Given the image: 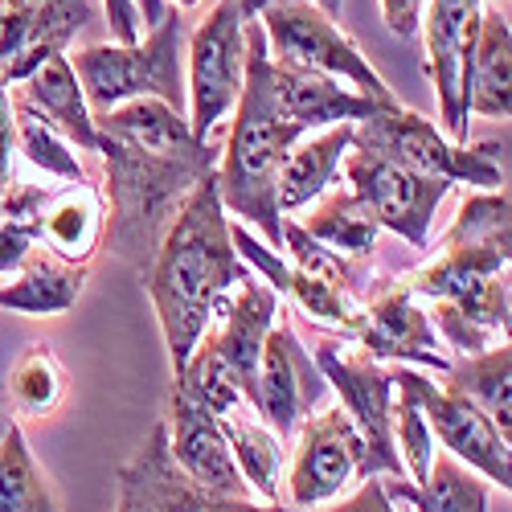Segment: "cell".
Returning <instances> with one entry per match:
<instances>
[{
    "instance_id": "52a82bcc",
    "label": "cell",
    "mask_w": 512,
    "mask_h": 512,
    "mask_svg": "<svg viewBox=\"0 0 512 512\" xmlns=\"http://www.w3.org/2000/svg\"><path fill=\"white\" fill-rule=\"evenodd\" d=\"M259 25L267 33V46H275V62L328 74L336 82H349L357 95L381 107H398V95L373 70L357 41L328 13H320L312 0H275L259 13Z\"/></svg>"
},
{
    "instance_id": "d4e9b609",
    "label": "cell",
    "mask_w": 512,
    "mask_h": 512,
    "mask_svg": "<svg viewBox=\"0 0 512 512\" xmlns=\"http://www.w3.org/2000/svg\"><path fill=\"white\" fill-rule=\"evenodd\" d=\"M381 488L390 500H406L410 512H492L488 480L447 451L431 459V472L422 484H410L406 476H386Z\"/></svg>"
},
{
    "instance_id": "7bdbcfd3",
    "label": "cell",
    "mask_w": 512,
    "mask_h": 512,
    "mask_svg": "<svg viewBox=\"0 0 512 512\" xmlns=\"http://www.w3.org/2000/svg\"><path fill=\"white\" fill-rule=\"evenodd\" d=\"M238 5L246 9V17H259V13L267 9V5H275V0H238ZM312 5H316L320 13H328V17L336 21V17H340V5H345V0H312Z\"/></svg>"
},
{
    "instance_id": "8992f818",
    "label": "cell",
    "mask_w": 512,
    "mask_h": 512,
    "mask_svg": "<svg viewBox=\"0 0 512 512\" xmlns=\"http://www.w3.org/2000/svg\"><path fill=\"white\" fill-rule=\"evenodd\" d=\"M353 148L386 156L418 177L447 181V185H476L480 193L508 189V140H467L451 144L439 127L410 111L406 103L381 107L377 115L353 123Z\"/></svg>"
},
{
    "instance_id": "9c48e42d",
    "label": "cell",
    "mask_w": 512,
    "mask_h": 512,
    "mask_svg": "<svg viewBox=\"0 0 512 512\" xmlns=\"http://www.w3.org/2000/svg\"><path fill=\"white\" fill-rule=\"evenodd\" d=\"M377 476L365 439L340 406H328L295 426V451L287 472V500L291 508H320Z\"/></svg>"
},
{
    "instance_id": "d6a6232c",
    "label": "cell",
    "mask_w": 512,
    "mask_h": 512,
    "mask_svg": "<svg viewBox=\"0 0 512 512\" xmlns=\"http://www.w3.org/2000/svg\"><path fill=\"white\" fill-rule=\"evenodd\" d=\"M66 390H70L66 365L58 361V353L46 345V340L29 345L25 357L13 365L9 394H13V406H17L21 414H37V418L54 414V410L66 402Z\"/></svg>"
},
{
    "instance_id": "e0dca14e",
    "label": "cell",
    "mask_w": 512,
    "mask_h": 512,
    "mask_svg": "<svg viewBox=\"0 0 512 512\" xmlns=\"http://www.w3.org/2000/svg\"><path fill=\"white\" fill-rule=\"evenodd\" d=\"M353 340L369 357H390L398 365H426V369H451V353L439 340L435 320L422 312L418 295H410L406 283L381 287L361 312V324Z\"/></svg>"
},
{
    "instance_id": "5bb4252c",
    "label": "cell",
    "mask_w": 512,
    "mask_h": 512,
    "mask_svg": "<svg viewBox=\"0 0 512 512\" xmlns=\"http://www.w3.org/2000/svg\"><path fill=\"white\" fill-rule=\"evenodd\" d=\"M480 0H426L422 33H426V78L439 99V123L451 144H467V62L480 33Z\"/></svg>"
},
{
    "instance_id": "6da1fadb",
    "label": "cell",
    "mask_w": 512,
    "mask_h": 512,
    "mask_svg": "<svg viewBox=\"0 0 512 512\" xmlns=\"http://www.w3.org/2000/svg\"><path fill=\"white\" fill-rule=\"evenodd\" d=\"M95 132V152L107 168L111 246L127 267L148 271L160 238L189 193L213 177L222 152L197 140L189 119L156 99H132L107 115H95Z\"/></svg>"
},
{
    "instance_id": "4dcf8cb0",
    "label": "cell",
    "mask_w": 512,
    "mask_h": 512,
    "mask_svg": "<svg viewBox=\"0 0 512 512\" xmlns=\"http://www.w3.org/2000/svg\"><path fill=\"white\" fill-rule=\"evenodd\" d=\"M320 205L312 209V218L304 222L308 238H316L328 250H345L353 259H365L377 242V222L365 213V205L349 193V189H336V193H320Z\"/></svg>"
},
{
    "instance_id": "d590c367",
    "label": "cell",
    "mask_w": 512,
    "mask_h": 512,
    "mask_svg": "<svg viewBox=\"0 0 512 512\" xmlns=\"http://www.w3.org/2000/svg\"><path fill=\"white\" fill-rule=\"evenodd\" d=\"M443 238L447 242H512V234H508V189L467 193Z\"/></svg>"
},
{
    "instance_id": "8fae6325",
    "label": "cell",
    "mask_w": 512,
    "mask_h": 512,
    "mask_svg": "<svg viewBox=\"0 0 512 512\" xmlns=\"http://www.w3.org/2000/svg\"><path fill=\"white\" fill-rule=\"evenodd\" d=\"M340 168H345L349 193L365 205L377 230H394L398 238H406L418 250L426 246L435 213H439L443 197L451 193L447 181L418 177L410 168H402L386 156H373L365 148H353V144H349L345 160H340Z\"/></svg>"
},
{
    "instance_id": "1f68e13d",
    "label": "cell",
    "mask_w": 512,
    "mask_h": 512,
    "mask_svg": "<svg viewBox=\"0 0 512 512\" xmlns=\"http://www.w3.org/2000/svg\"><path fill=\"white\" fill-rule=\"evenodd\" d=\"M54 189L46 185H13L0 197V275L21 271L41 238V213H46Z\"/></svg>"
},
{
    "instance_id": "836d02e7",
    "label": "cell",
    "mask_w": 512,
    "mask_h": 512,
    "mask_svg": "<svg viewBox=\"0 0 512 512\" xmlns=\"http://www.w3.org/2000/svg\"><path fill=\"white\" fill-rule=\"evenodd\" d=\"M173 390L185 394L189 402L205 406L209 414H218V418L230 414V410H238V406H246V398H242V390L234 386L226 361L218 357V349L209 345V336L197 340V349L189 353V361L177 369V386H173Z\"/></svg>"
},
{
    "instance_id": "83f0119b",
    "label": "cell",
    "mask_w": 512,
    "mask_h": 512,
    "mask_svg": "<svg viewBox=\"0 0 512 512\" xmlns=\"http://www.w3.org/2000/svg\"><path fill=\"white\" fill-rule=\"evenodd\" d=\"M226 447L238 463V472L246 480V488H254L267 504H279V484H283V439L271 431L263 418H254V410L238 406L230 414L218 418Z\"/></svg>"
},
{
    "instance_id": "f1b7e54d",
    "label": "cell",
    "mask_w": 512,
    "mask_h": 512,
    "mask_svg": "<svg viewBox=\"0 0 512 512\" xmlns=\"http://www.w3.org/2000/svg\"><path fill=\"white\" fill-rule=\"evenodd\" d=\"M447 386L459 390L467 402H476L492 426L508 439L512 431V349L504 345H488L484 353L459 357L447 369Z\"/></svg>"
},
{
    "instance_id": "4316f807",
    "label": "cell",
    "mask_w": 512,
    "mask_h": 512,
    "mask_svg": "<svg viewBox=\"0 0 512 512\" xmlns=\"http://www.w3.org/2000/svg\"><path fill=\"white\" fill-rule=\"evenodd\" d=\"M87 267H70L54 254H29L13 283H0V308L25 316H62L78 304Z\"/></svg>"
},
{
    "instance_id": "7c38bea8",
    "label": "cell",
    "mask_w": 512,
    "mask_h": 512,
    "mask_svg": "<svg viewBox=\"0 0 512 512\" xmlns=\"http://www.w3.org/2000/svg\"><path fill=\"white\" fill-rule=\"evenodd\" d=\"M312 361H316L320 377L340 394V410L349 414L357 435L365 439L377 476H402V459L394 451V377H390V369H381L377 357H369L365 349H340V345H320Z\"/></svg>"
},
{
    "instance_id": "484cf974",
    "label": "cell",
    "mask_w": 512,
    "mask_h": 512,
    "mask_svg": "<svg viewBox=\"0 0 512 512\" xmlns=\"http://www.w3.org/2000/svg\"><path fill=\"white\" fill-rule=\"evenodd\" d=\"M349 144H353V123L324 127L320 136H304L300 144H295L283 160V173H279V213L304 209L320 193H328Z\"/></svg>"
},
{
    "instance_id": "603a6c76",
    "label": "cell",
    "mask_w": 512,
    "mask_h": 512,
    "mask_svg": "<svg viewBox=\"0 0 512 512\" xmlns=\"http://www.w3.org/2000/svg\"><path fill=\"white\" fill-rule=\"evenodd\" d=\"M103 230H107L103 193L91 181L70 185L66 193H54L46 213H41V238H46L54 259L70 267H87L95 259Z\"/></svg>"
},
{
    "instance_id": "30bf717a",
    "label": "cell",
    "mask_w": 512,
    "mask_h": 512,
    "mask_svg": "<svg viewBox=\"0 0 512 512\" xmlns=\"http://www.w3.org/2000/svg\"><path fill=\"white\" fill-rule=\"evenodd\" d=\"M390 377H394V390L414 398V406L422 410L431 435L447 447V455H455L463 467H472V472H480L484 480H492L508 492V484H512L508 439L496 431L492 418L476 402H467L447 381H431L406 365L390 369Z\"/></svg>"
},
{
    "instance_id": "7a4b0ae2",
    "label": "cell",
    "mask_w": 512,
    "mask_h": 512,
    "mask_svg": "<svg viewBox=\"0 0 512 512\" xmlns=\"http://www.w3.org/2000/svg\"><path fill=\"white\" fill-rule=\"evenodd\" d=\"M246 275L250 271L230 242V213L222 209L213 177H205L181 205L144 271L173 369L189 361L197 340L222 316L226 291H234Z\"/></svg>"
},
{
    "instance_id": "277c9868",
    "label": "cell",
    "mask_w": 512,
    "mask_h": 512,
    "mask_svg": "<svg viewBox=\"0 0 512 512\" xmlns=\"http://www.w3.org/2000/svg\"><path fill=\"white\" fill-rule=\"evenodd\" d=\"M410 295L435 300L443 345L472 357L492 332H508V242H447L426 267L402 279Z\"/></svg>"
},
{
    "instance_id": "d6986e66",
    "label": "cell",
    "mask_w": 512,
    "mask_h": 512,
    "mask_svg": "<svg viewBox=\"0 0 512 512\" xmlns=\"http://www.w3.org/2000/svg\"><path fill=\"white\" fill-rule=\"evenodd\" d=\"M267 95L275 103V111L295 123L300 132H324L336 123H361L369 115L381 111V103L357 95L353 87H340L336 78L304 70V66H287V62H267Z\"/></svg>"
},
{
    "instance_id": "60d3db41",
    "label": "cell",
    "mask_w": 512,
    "mask_h": 512,
    "mask_svg": "<svg viewBox=\"0 0 512 512\" xmlns=\"http://www.w3.org/2000/svg\"><path fill=\"white\" fill-rule=\"evenodd\" d=\"M324 512H398V508H394V500L386 496V488H381V480L373 476V480H365L349 500H340V504H332V508H324Z\"/></svg>"
},
{
    "instance_id": "5b68a950",
    "label": "cell",
    "mask_w": 512,
    "mask_h": 512,
    "mask_svg": "<svg viewBox=\"0 0 512 512\" xmlns=\"http://www.w3.org/2000/svg\"><path fill=\"white\" fill-rule=\"evenodd\" d=\"M78 87L87 95L91 115H107L119 103L156 99L185 115V21L181 13H164L136 46H87L70 54Z\"/></svg>"
},
{
    "instance_id": "e575fe53",
    "label": "cell",
    "mask_w": 512,
    "mask_h": 512,
    "mask_svg": "<svg viewBox=\"0 0 512 512\" xmlns=\"http://www.w3.org/2000/svg\"><path fill=\"white\" fill-rule=\"evenodd\" d=\"M13 127H17V148L25 152V160L33 168H41L46 177H58V181H70V185H82L87 173L78 164V152L70 140H62L54 127H46L41 119L25 115V111H13Z\"/></svg>"
},
{
    "instance_id": "ac0fdd59",
    "label": "cell",
    "mask_w": 512,
    "mask_h": 512,
    "mask_svg": "<svg viewBox=\"0 0 512 512\" xmlns=\"http://www.w3.org/2000/svg\"><path fill=\"white\" fill-rule=\"evenodd\" d=\"M168 451H173L177 467L205 492L213 496H238L246 500V480L238 472V463L226 447L218 414H209L205 406L189 402L185 394H168Z\"/></svg>"
},
{
    "instance_id": "f6af8a7d",
    "label": "cell",
    "mask_w": 512,
    "mask_h": 512,
    "mask_svg": "<svg viewBox=\"0 0 512 512\" xmlns=\"http://www.w3.org/2000/svg\"><path fill=\"white\" fill-rule=\"evenodd\" d=\"M193 5H201V0H173V9H193Z\"/></svg>"
},
{
    "instance_id": "ee69618b",
    "label": "cell",
    "mask_w": 512,
    "mask_h": 512,
    "mask_svg": "<svg viewBox=\"0 0 512 512\" xmlns=\"http://www.w3.org/2000/svg\"><path fill=\"white\" fill-rule=\"evenodd\" d=\"M136 5V13H140V25H160V17H164V0H132Z\"/></svg>"
},
{
    "instance_id": "ab89813d",
    "label": "cell",
    "mask_w": 512,
    "mask_h": 512,
    "mask_svg": "<svg viewBox=\"0 0 512 512\" xmlns=\"http://www.w3.org/2000/svg\"><path fill=\"white\" fill-rule=\"evenodd\" d=\"M381 5V21L394 37H414L422 25V5L426 0H377Z\"/></svg>"
},
{
    "instance_id": "3957f363",
    "label": "cell",
    "mask_w": 512,
    "mask_h": 512,
    "mask_svg": "<svg viewBox=\"0 0 512 512\" xmlns=\"http://www.w3.org/2000/svg\"><path fill=\"white\" fill-rule=\"evenodd\" d=\"M267 62H271L267 33L259 17H250L246 21V78H242V95L234 103L226 148L218 156V168H213V185H218L222 209L250 222L279 254L283 250L279 173H283L287 152L304 140V132L275 111L267 95Z\"/></svg>"
},
{
    "instance_id": "f546056e",
    "label": "cell",
    "mask_w": 512,
    "mask_h": 512,
    "mask_svg": "<svg viewBox=\"0 0 512 512\" xmlns=\"http://www.w3.org/2000/svg\"><path fill=\"white\" fill-rule=\"evenodd\" d=\"M0 512H58L54 488L17 422L0 435Z\"/></svg>"
},
{
    "instance_id": "ffe728a7",
    "label": "cell",
    "mask_w": 512,
    "mask_h": 512,
    "mask_svg": "<svg viewBox=\"0 0 512 512\" xmlns=\"http://www.w3.org/2000/svg\"><path fill=\"white\" fill-rule=\"evenodd\" d=\"M275 316H279V295L263 279L246 275L238 283V295L222 308V324L205 332L209 345L226 361L246 406H254V377H259V357L275 328Z\"/></svg>"
},
{
    "instance_id": "ba28073f",
    "label": "cell",
    "mask_w": 512,
    "mask_h": 512,
    "mask_svg": "<svg viewBox=\"0 0 512 512\" xmlns=\"http://www.w3.org/2000/svg\"><path fill=\"white\" fill-rule=\"evenodd\" d=\"M246 9L238 0H218L209 17L189 37V132L213 144V132L226 111H234L246 78Z\"/></svg>"
},
{
    "instance_id": "9a60e30c",
    "label": "cell",
    "mask_w": 512,
    "mask_h": 512,
    "mask_svg": "<svg viewBox=\"0 0 512 512\" xmlns=\"http://www.w3.org/2000/svg\"><path fill=\"white\" fill-rule=\"evenodd\" d=\"M283 250L291 267L287 295H295V304L320 324H332L345 336H353L365 312V304L357 300V271L336 250L308 238V230L295 222H283Z\"/></svg>"
},
{
    "instance_id": "2e32d148",
    "label": "cell",
    "mask_w": 512,
    "mask_h": 512,
    "mask_svg": "<svg viewBox=\"0 0 512 512\" xmlns=\"http://www.w3.org/2000/svg\"><path fill=\"white\" fill-rule=\"evenodd\" d=\"M328 381L320 377L316 361L300 345L287 324H275L263 357H259V377H254V414H259L271 431L287 443L295 435V426L308 418V410L320 402Z\"/></svg>"
},
{
    "instance_id": "bcb514c9",
    "label": "cell",
    "mask_w": 512,
    "mask_h": 512,
    "mask_svg": "<svg viewBox=\"0 0 512 512\" xmlns=\"http://www.w3.org/2000/svg\"><path fill=\"white\" fill-rule=\"evenodd\" d=\"M9 426H13V422H9V414H5V410H0V435H5V431H9Z\"/></svg>"
},
{
    "instance_id": "74e56055",
    "label": "cell",
    "mask_w": 512,
    "mask_h": 512,
    "mask_svg": "<svg viewBox=\"0 0 512 512\" xmlns=\"http://www.w3.org/2000/svg\"><path fill=\"white\" fill-rule=\"evenodd\" d=\"M21 33H25V0H0V82H5V70L21 50Z\"/></svg>"
},
{
    "instance_id": "b9f144b4",
    "label": "cell",
    "mask_w": 512,
    "mask_h": 512,
    "mask_svg": "<svg viewBox=\"0 0 512 512\" xmlns=\"http://www.w3.org/2000/svg\"><path fill=\"white\" fill-rule=\"evenodd\" d=\"M107 9V21H111V37L119 41V46H136L140 41V13L132 0H103Z\"/></svg>"
},
{
    "instance_id": "cb8c5ba5",
    "label": "cell",
    "mask_w": 512,
    "mask_h": 512,
    "mask_svg": "<svg viewBox=\"0 0 512 512\" xmlns=\"http://www.w3.org/2000/svg\"><path fill=\"white\" fill-rule=\"evenodd\" d=\"M508 70H512V25L508 0L480 13V33L467 62V115L508 119Z\"/></svg>"
},
{
    "instance_id": "8d00e7d4",
    "label": "cell",
    "mask_w": 512,
    "mask_h": 512,
    "mask_svg": "<svg viewBox=\"0 0 512 512\" xmlns=\"http://www.w3.org/2000/svg\"><path fill=\"white\" fill-rule=\"evenodd\" d=\"M394 451L402 459V476H410V484H422L426 472H431V459H435V435H431V426H426L422 410L414 406V398L402 390L394 402Z\"/></svg>"
},
{
    "instance_id": "44dd1931",
    "label": "cell",
    "mask_w": 512,
    "mask_h": 512,
    "mask_svg": "<svg viewBox=\"0 0 512 512\" xmlns=\"http://www.w3.org/2000/svg\"><path fill=\"white\" fill-rule=\"evenodd\" d=\"M13 111H25L33 119H41L62 140H70L82 152L99 148V132H95V115L87 107V95L78 87V74L70 66V54H54L41 62L29 78L17 82V95L9 99Z\"/></svg>"
},
{
    "instance_id": "7402d4cb",
    "label": "cell",
    "mask_w": 512,
    "mask_h": 512,
    "mask_svg": "<svg viewBox=\"0 0 512 512\" xmlns=\"http://www.w3.org/2000/svg\"><path fill=\"white\" fill-rule=\"evenodd\" d=\"M99 17L95 0H25V33H21V50L5 70L0 87H13V82L29 78L46 58L66 54L70 41Z\"/></svg>"
},
{
    "instance_id": "4fadbf2b",
    "label": "cell",
    "mask_w": 512,
    "mask_h": 512,
    "mask_svg": "<svg viewBox=\"0 0 512 512\" xmlns=\"http://www.w3.org/2000/svg\"><path fill=\"white\" fill-rule=\"evenodd\" d=\"M115 512H295L287 504H254L197 488L168 451V426L156 422L140 451L119 467Z\"/></svg>"
},
{
    "instance_id": "f35d334b",
    "label": "cell",
    "mask_w": 512,
    "mask_h": 512,
    "mask_svg": "<svg viewBox=\"0 0 512 512\" xmlns=\"http://www.w3.org/2000/svg\"><path fill=\"white\" fill-rule=\"evenodd\" d=\"M13 144H17L13 103H9V91L0 87V197L13 189Z\"/></svg>"
}]
</instances>
